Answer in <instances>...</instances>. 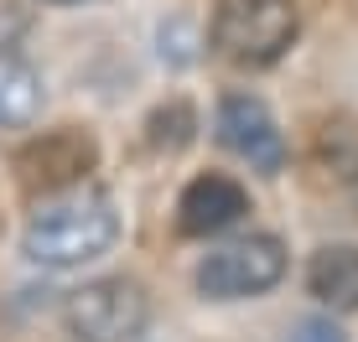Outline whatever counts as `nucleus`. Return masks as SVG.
<instances>
[{
  "instance_id": "obj_6",
  "label": "nucleus",
  "mask_w": 358,
  "mask_h": 342,
  "mask_svg": "<svg viewBox=\"0 0 358 342\" xmlns=\"http://www.w3.org/2000/svg\"><path fill=\"white\" fill-rule=\"evenodd\" d=\"M218 140L229 145L234 156H244L260 171H280L286 166V140H280L270 109L255 99V94H229L218 104Z\"/></svg>"
},
{
  "instance_id": "obj_11",
  "label": "nucleus",
  "mask_w": 358,
  "mask_h": 342,
  "mask_svg": "<svg viewBox=\"0 0 358 342\" xmlns=\"http://www.w3.org/2000/svg\"><path fill=\"white\" fill-rule=\"evenodd\" d=\"M291 342H348V337H343V327H332L327 316H306L291 332Z\"/></svg>"
},
{
  "instance_id": "obj_12",
  "label": "nucleus",
  "mask_w": 358,
  "mask_h": 342,
  "mask_svg": "<svg viewBox=\"0 0 358 342\" xmlns=\"http://www.w3.org/2000/svg\"><path fill=\"white\" fill-rule=\"evenodd\" d=\"M57 6H73V0H57Z\"/></svg>"
},
{
  "instance_id": "obj_4",
  "label": "nucleus",
  "mask_w": 358,
  "mask_h": 342,
  "mask_svg": "<svg viewBox=\"0 0 358 342\" xmlns=\"http://www.w3.org/2000/svg\"><path fill=\"white\" fill-rule=\"evenodd\" d=\"M280 275H286V249H280V239L250 234V239L224 244V249L208 254L203 270H197V285H203V296H213V301H239V296L270 290Z\"/></svg>"
},
{
  "instance_id": "obj_10",
  "label": "nucleus",
  "mask_w": 358,
  "mask_h": 342,
  "mask_svg": "<svg viewBox=\"0 0 358 342\" xmlns=\"http://www.w3.org/2000/svg\"><path fill=\"white\" fill-rule=\"evenodd\" d=\"M192 130H197V119L182 99H171L166 109H156V114L145 119V140H151L156 151H182V145L192 140Z\"/></svg>"
},
{
  "instance_id": "obj_9",
  "label": "nucleus",
  "mask_w": 358,
  "mask_h": 342,
  "mask_svg": "<svg viewBox=\"0 0 358 342\" xmlns=\"http://www.w3.org/2000/svg\"><path fill=\"white\" fill-rule=\"evenodd\" d=\"M42 114V78L31 63L0 52V130H21Z\"/></svg>"
},
{
  "instance_id": "obj_1",
  "label": "nucleus",
  "mask_w": 358,
  "mask_h": 342,
  "mask_svg": "<svg viewBox=\"0 0 358 342\" xmlns=\"http://www.w3.org/2000/svg\"><path fill=\"white\" fill-rule=\"evenodd\" d=\"M115 239H120V218L109 207V198H99V192H68V198H52V202L36 207L21 249L42 270H73V265H89L99 254H109Z\"/></svg>"
},
{
  "instance_id": "obj_3",
  "label": "nucleus",
  "mask_w": 358,
  "mask_h": 342,
  "mask_svg": "<svg viewBox=\"0 0 358 342\" xmlns=\"http://www.w3.org/2000/svg\"><path fill=\"white\" fill-rule=\"evenodd\" d=\"M63 327L78 342H135L151 327V296L135 280H89L63 301Z\"/></svg>"
},
{
  "instance_id": "obj_5",
  "label": "nucleus",
  "mask_w": 358,
  "mask_h": 342,
  "mask_svg": "<svg viewBox=\"0 0 358 342\" xmlns=\"http://www.w3.org/2000/svg\"><path fill=\"white\" fill-rule=\"evenodd\" d=\"M94 140L83 135V130H52V135L42 140H27L16 156V171L21 181L36 192H63L73 181H83V171H94Z\"/></svg>"
},
{
  "instance_id": "obj_7",
  "label": "nucleus",
  "mask_w": 358,
  "mask_h": 342,
  "mask_svg": "<svg viewBox=\"0 0 358 342\" xmlns=\"http://www.w3.org/2000/svg\"><path fill=\"white\" fill-rule=\"evenodd\" d=\"M244 213H250V198H244L239 181L197 177V181H187V192H182V202H177V228L187 239H208V234L234 228Z\"/></svg>"
},
{
  "instance_id": "obj_2",
  "label": "nucleus",
  "mask_w": 358,
  "mask_h": 342,
  "mask_svg": "<svg viewBox=\"0 0 358 342\" xmlns=\"http://www.w3.org/2000/svg\"><path fill=\"white\" fill-rule=\"evenodd\" d=\"M296 27L291 0H218L213 47L239 68H270L296 42Z\"/></svg>"
},
{
  "instance_id": "obj_8",
  "label": "nucleus",
  "mask_w": 358,
  "mask_h": 342,
  "mask_svg": "<svg viewBox=\"0 0 358 342\" xmlns=\"http://www.w3.org/2000/svg\"><path fill=\"white\" fill-rule=\"evenodd\" d=\"M306 285L317 301H327L332 311H358V249L353 244H327L306 265Z\"/></svg>"
}]
</instances>
